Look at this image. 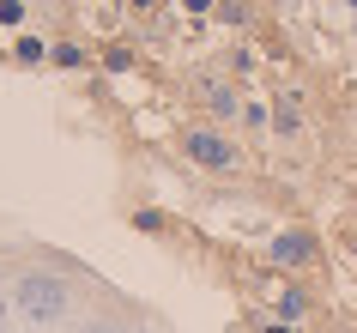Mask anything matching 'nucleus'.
<instances>
[{
    "label": "nucleus",
    "mask_w": 357,
    "mask_h": 333,
    "mask_svg": "<svg viewBox=\"0 0 357 333\" xmlns=\"http://www.w3.org/2000/svg\"><path fill=\"white\" fill-rule=\"evenodd\" d=\"M13 309L31 315V321H61L67 315V285L55 273H24L13 285Z\"/></svg>",
    "instance_id": "f257e3e1"
},
{
    "label": "nucleus",
    "mask_w": 357,
    "mask_h": 333,
    "mask_svg": "<svg viewBox=\"0 0 357 333\" xmlns=\"http://www.w3.org/2000/svg\"><path fill=\"white\" fill-rule=\"evenodd\" d=\"M188 158H194V164H206V170H230V164H236V151H230L218 133H188Z\"/></svg>",
    "instance_id": "f03ea898"
},
{
    "label": "nucleus",
    "mask_w": 357,
    "mask_h": 333,
    "mask_svg": "<svg viewBox=\"0 0 357 333\" xmlns=\"http://www.w3.org/2000/svg\"><path fill=\"white\" fill-rule=\"evenodd\" d=\"M273 260H279V267H297V260H309V237H303V230H284V237L273 242Z\"/></svg>",
    "instance_id": "7ed1b4c3"
},
{
    "label": "nucleus",
    "mask_w": 357,
    "mask_h": 333,
    "mask_svg": "<svg viewBox=\"0 0 357 333\" xmlns=\"http://www.w3.org/2000/svg\"><path fill=\"white\" fill-rule=\"evenodd\" d=\"M13 55H19V61H49V49H43L37 37H19V43H13Z\"/></svg>",
    "instance_id": "20e7f679"
},
{
    "label": "nucleus",
    "mask_w": 357,
    "mask_h": 333,
    "mask_svg": "<svg viewBox=\"0 0 357 333\" xmlns=\"http://www.w3.org/2000/svg\"><path fill=\"white\" fill-rule=\"evenodd\" d=\"M297 315H303V297L284 291V297H279V321H297Z\"/></svg>",
    "instance_id": "39448f33"
},
{
    "label": "nucleus",
    "mask_w": 357,
    "mask_h": 333,
    "mask_svg": "<svg viewBox=\"0 0 357 333\" xmlns=\"http://www.w3.org/2000/svg\"><path fill=\"white\" fill-rule=\"evenodd\" d=\"M49 61H61V67H79V61H85V55H79L73 43H61V49H49Z\"/></svg>",
    "instance_id": "423d86ee"
},
{
    "label": "nucleus",
    "mask_w": 357,
    "mask_h": 333,
    "mask_svg": "<svg viewBox=\"0 0 357 333\" xmlns=\"http://www.w3.org/2000/svg\"><path fill=\"white\" fill-rule=\"evenodd\" d=\"M0 24H24V6H19V0H0Z\"/></svg>",
    "instance_id": "0eeeda50"
},
{
    "label": "nucleus",
    "mask_w": 357,
    "mask_h": 333,
    "mask_svg": "<svg viewBox=\"0 0 357 333\" xmlns=\"http://www.w3.org/2000/svg\"><path fill=\"white\" fill-rule=\"evenodd\" d=\"M85 333H121V327H109V321H91V327H85Z\"/></svg>",
    "instance_id": "6e6552de"
},
{
    "label": "nucleus",
    "mask_w": 357,
    "mask_h": 333,
    "mask_svg": "<svg viewBox=\"0 0 357 333\" xmlns=\"http://www.w3.org/2000/svg\"><path fill=\"white\" fill-rule=\"evenodd\" d=\"M182 6H188V13H206V6H212V0H182Z\"/></svg>",
    "instance_id": "1a4fd4ad"
},
{
    "label": "nucleus",
    "mask_w": 357,
    "mask_h": 333,
    "mask_svg": "<svg viewBox=\"0 0 357 333\" xmlns=\"http://www.w3.org/2000/svg\"><path fill=\"white\" fill-rule=\"evenodd\" d=\"M0 333H6V303H0Z\"/></svg>",
    "instance_id": "9d476101"
},
{
    "label": "nucleus",
    "mask_w": 357,
    "mask_h": 333,
    "mask_svg": "<svg viewBox=\"0 0 357 333\" xmlns=\"http://www.w3.org/2000/svg\"><path fill=\"white\" fill-rule=\"evenodd\" d=\"M266 333H291V327H266Z\"/></svg>",
    "instance_id": "9b49d317"
},
{
    "label": "nucleus",
    "mask_w": 357,
    "mask_h": 333,
    "mask_svg": "<svg viewBox=\"0 0 357 333\" xmlns=\"http://www.w3.org/2000/svg\"><path fill=\"white\" fill-rule=\"evenodd\" d=\"M345 6H357V0H345Z\"/></svg>",
    "instance_id": "f8f14e48"
}]
</instances>
